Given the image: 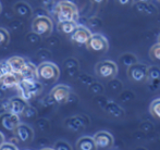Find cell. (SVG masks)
<instances>
[{"instance_id": "cell-1", "label": "cell", "mask_w": 160, "mask_h": 150, "mask_svg": "<svg viewBox=\"0 0 160 150\" xmlns=\"http://www.w3.org/2000/svg\"><path fill=\"white\" fill-rule=\"evenodd\" d=\"M53 15L58 22H76L78 20V9L76 4L72 3V2L60 0L53 7Z\"/></svg>"}, {"instance_id": "cell-2", "label": "cell", "mask_w": 160, "mask_h": 150, "mask_svg": "<svg viewBox=\"0 0 160 150\" xmlns=\"http://www.w3.org/2000/svg\"><path fill=\"white\" fill-rule=\"evenodd\" d=\"M60 71L56 64L51 62H44L36 68V77L42 83H53L58 80Z\"/></svg>"}, {"instance_id": "cell-3", "label": "cell", "mask_w": 160, "mask_h": 150, "mask_svg": "<svg viewBox=\"0 0 160 150\" xmlns=\"http://www.w3.org/2000/svg\"><path fill=\"white\" fill-rule=\"evenodd\" d=\"M18 88L20 91V97L24 100H31L32 98L36 97L40 94L42 86L38 80H20Z\"/></svg>"}, {"instance_id": "cell-4", "label": "cell", "mask_w": 160, "mask_h": 150, "mask_svg": "<svg viewBox=\"0 0 160 150\" xmlns=\"http://www.w3.org/2000/svg\"><path fill=\"white\" fill-rule=\"evenodd\" d=\"M95 72L97 76L102 80H112L116 77L118 73V65L116 62L110 61V60L100 61L96 64Z\"/></svg>"}, {"instance_id": "cell-5", "label": "cell", "mask_w": 160, "mask_h": 150, "mask_svg": "<svg viewBox=\"0 0 160 150\" xmlns=\"http://www.w3.org/2000/svg\"><path fill=\"white\" fill-rule=\"evenodd\" d=\"M32 30L34 34L38 36L46 37L49 36L52 32V21L48 17L40 15V17H35V20L32 23Z\"/></svg>"}, {"instance_id": "cell-6", "label": "cell", "mask_w": 160, "mask_h": 150, "mask_svg": "<svg viewBox=\"0 0 160 150\" xmlns=\"http://www.w3.org/2000/svg\"><path fill=\"white\" fill-rule=\"evenodd\" d=\"M86 47L92 52L103 53L108 50L109 44H108L107 38L101 34H92L88 41L86 42Z\"/></svg>"}, {"instance_id": "cell-7", "label": "cell", "mask_w": 160, "mask_h": 150, "mask_svg": "<svg viewBox=\"0 0 160 150\" xmlns=\"http://www.w3.org/2000/svg\"><path fill=\"white\" fill-rule=\"evenodd\" d=\"M148 66L143 63H135L128 68V77L134 83L147 82Z\"/></svg>"}, {"instance_id": "cell-8", "label": "cell", "mask_w": 160, "mask_h": 150, "mask_svg": "<svg viewBox=\"0 0 160 150\" xmlns=\"http://www.w3.org/2000/svg\"><path fill=\"white\" fill-rule=\"evenodd\" d=\"M49 96L55 104H65L71 96V90L67 85H57L52 88Z\"/></svg>"}, {"instance_id": "cell-9", "label": "cell", "mask_w": 160, "mask_h": 150, "mask_svg": "<svg viewBox=\"0 0 160 150\" xmlns=\"http://www.w3.org/2000/svg\"><path fill=\"white\" fill-rule=\"evenodd\" d=\"M20 119L19 115H15L10 112H4L0 114V126L6 131L14 132L15 128L19 126Z\"/></svg>"}, {"instance_id": "cell-10", "label": "cell", "mask_w": 160, "mask_h": 150, "mask_svg": "<svg viewBox=\"0 0 160 150\" xmlns=\"http://www.w3.org/2000/svg\"><path fill=\"white\" fill-rule=\"evenodd\" d=\"M93 139L95 142L97 148H101V149L110 148V147L113 146V143H114L113 136L109 132H106V131H101L96 133L94 135Z\"/></svg>"}, {"instance_id": "cell-11", "label": "cell", "mask_w": 160, "mask_h": 150, "mask_svg": "<svg viewBox=\"0 0 160 150\" xmlns=\"http://www.w3.org/2000/svg\"><path fill=\"white\" fill-rule=\"evenodd\" d=\"M26 106H28L26 100H24L22 97H13L7 102V112L15 114V115H21Z\"/></svg>"}, {"instance_id": "cell-12", "label": "cell", "mask_w": 160, "mask_h": 150, "mask_svg": "<svg viewBox=\"0 0 160 150\" xmlns=\"http://www.w3.org/2000/svg\"><path fill=\"white\" fill-rule=\"evenodd\" d=\"M91 36H92V33L88 28H86L85 26L78 25L76 30L72 33L71 40L78 45H86V42L88 41Z\"/></svg>"}, {"instance_id": "cell-13", "label": "cell", "mask_w": 160, "mask_h": 150, "mask_svg": "<svg viewBox=\"0 0 160 150\" xmlns=\"http://www.w3.org/2000/svg\"><path fill=\"white\" fill-rule=\"evenodd\" d=\"M15 134H17L18 140H20L23 144L32 142L34 138V132L30 126L26 124H19V126L15 128Z\"/></svg>"}, {"instance_id": "cell-14", "label": "cell", "mask_w": 160, "mask_h": 150, "mask_svg": "<svg viewBox=\"0 0 160 150\" xmlns=\"http://www.w3.org/2000/svg\"><path fill=\"white\" fill-rule=\"evenodd\" d=\"M26 64V61L21 57H12L6 61V65L9 72L14 73V74L20 75L22 70L24 69Z\"/></svg>"}, {"instance_id": "cell-15", "label": "cell", "mask_w": 160, "mask_h": 150, "mask_svg": "<svg viewBox=\"0 0 160 150\" xmlns=\"http://www.w3.org/2000/svg\"><path fill=\"white\" fill-rule=\"evenodd\" d=\"M84 116H73V118H69L65 120V126L73 132H78L82 128H84L88 122H85Z\"/></svg>"}, {"instance_id": "cell-16", "label": "cell", "mask_w": 160, "mask_h": 150, "mask_svg": "<svg viewBox=\"0 0 160 150\" xmlns=\"http://www.w3.org/2000/svg\"><path fill=\"white\" fill-rule=\"evenodd\" d=\"M20 80V75L18 74H14V73H11V72H8L6 73L2 78L0 80V84L3 88H13V87H17L19 85Z\"/></svg>"}, {"instance_id": "cell-17", "label": "cell", "mask_w": 160, "mask_h": 150, "mask_svg": "<svg viewBox=\"0 0 160 150\" xmlns=\"http://www.w3.org/2000/svg\"><path fill=\"white\" fill-rule=\"evenodd\" d=\"M20 78L21 80H35L36 78V68L35 65L30 62H26L25 66L20 73Z\"/></svg>"}, {"instance_id": "cell-18", "label": "cell", "mask_w": 160, "mask_h": 150, "mask_svg": "<svg viewBox=\"0 0 160 150\" xmlns=\"http://www.w3.org/2000/svg\"><path fill=\"white\" fill-rule=\"evenodd\" d=\"M78 150H96L97 147L95 145L93 137L91 136H83L76 143Z\"/></svg>"}, {"instance_id": "cell-19", "label": "cell", "mask_w": 160, "mask_h": 150, "mask_svg": "<svg viewBox=\"0 0 160 150\" xmlns=\"http://www.w3.org/2000/svg\"><path fill=\"white\" fill-rule=\"evenodd\" d=\"M103 109L107 111L110 115L114 116V118H122L124 115V110L118 106L116 102L113 101H106V104L103 106Z\"/></svg>"}, {"instance_id": "cell-20", "label": "cell", "mask_w": 160, "mask_h": 150, "mask_svg": "<svg viewBox=\"0 0 160 150\" xmlns=\"http://www.w3.org/2000/svg\"><path fill=\"white\" fill-rule=\"evenodd\" d=\"M135 9L138 11L139 13H143V14L147 15H154L158 13V9L152 3H141V2H136L135 4Z\"/></svg>"}, {"instance_id": "cell-21", "label": "cell", "mask_w": 160, "mask_h": 150, "mask_svg": "<svg viewBox=\"0 0 160 150\" xmlns=\"http://www.w3.org/2000/svg\"><path fill=\"white\" fill-rule=\"evenodd\" d=\"M78 27V23L73 21H64V22H59L58 23V30L60 33L64 35H70L71 36L72 33L76 30Z\"/></svg>"}, {"instance_id": "cell-22", "label": "cell", "mask_w": 160, "mask_h": 150, "mask_svg": "<svg viewBox=\"0 0 160 150\" xmlns=\"http://www.w3.org/2000/svg\"><path fill=\"white\" fill-rule=\"evenodd\" d=\"M147 80L156 83L160 80V68L157 65L149 66L147 70Z\"/></svg>"}, {"instance_id": "cell-23", "label": "cell", "mask_w": 160, "mask_h": 150, "mask_svg": "<svg viewBox=\"0 0 160 150\" xmlns=\"http://www.w3.org/2000/svg\"><path fill=\"white\" fill-rule=\"evenodd\" d=\"M120 62L124 66L128 68V66L137 63V58L133 53H124V55H122L120 57Z\"/></svg>"}, {"instance_id": "cell-24", "label": "cell", "mask_w": 160, "mask_h": 150, "mask_svg": "<svg viewBox=\"0 0 160 150\" xmlns=\"http://www.w3.org/2000/svg\"><path fill=\"white\" fill-rule=\"evenodd\" d=\"M149 112L155 119L160 121V98H157L150 104Z\"/></svg>"}, {"instance_id": "cell-25", "label": "cell", "mask_w": 160, "mask_h": 150, "mask_svg": "<svg viewBox=\"0 0 160 150\" xmlns=\"http://www.w3.org/2000/svg\"><path fill=\"white\" fill-rule=\"evenodd\" d=\"M149 57L152 61L160 62V44H155L149 50Z\"/></svg>"}, {"instance_id": "cell-26", "label": "cell", "mask_w": 160, "mask_h": 150, "mask_svg": "<svg viewBox=\"0 0 160 150\" xmlns=\"http://www.w3.org/2000/svg\"><path fill=\"white\" fill-rule=\"evenodd\" d=\"M10 40L9 33L4 28H0V46H7Z\"/></svg>"}, {"instance_id": "cell-27", "label": "cell", "mask_w": 160, "mask_h": 150, "mask_svg": "<svg viewBox=\"0 0 160 150\" xmlns=\"http://www.w3.org/2000/svg\"><path fill=\"white\" fill-rule=\"evenodd\" d=\"M89 90L93 94H96V95H100V94L103 93V86L99 83H95L93 82L91 85H89Z\"/></svg>"}, {"instance_id": "cell-28", "label": "cell", "mask_w": 160, "mask_h": 150, "mask_svg": "<svg viewBox=\"0 0 160 150\" xmlns=\"http://www.w3.org/2000/svg\"><path fill=\"white\" fill-rule=\"evenodd\" d=\"M53 150H72L69 143L64 140H58L53 146Z\"/></svg>"}, {"instance_id": "cell-29", "label": "cell", "mask_w": 160, "mask_h": 150, "mask_svg": "<svg viewBox=\"0 0 160 150\" xmlns=\"http://www.w3.org/2000/svg\"><path fill=\"white\" fill-rule=\"evenodd\" d=\"M36 114H37V111H36L35 108H33V107H31V106H26V108L24 109L22 115H24L28 119H31V118H34Z\"/></svg>"}, {"instance_id": "cell-30", "label": "cell", "mask_w": 160, "mask_h": 150, "mask_svg": "<svg viewBox=\"0 0 160 150\" xmlns=\"http://www.w3.org/2000/svg\"><path fill=\"white\" fill-rule=\"evenodd\" d=\"M65 68H67L68 70H78V62L76 61V59H73V58L68 59L67 61H65Z\"/></svg>"}, {"instance_id": "cell-31", "label": "cell", "mask_w": 160, "mask_h": 150, "mask_svg": "<svg viewBox=\"0 0 160 150\" xmlns=\"http://www.w3.org/2000/svg\"><path fill=\"white\" fill-rule=\"evenodd\" d=\"M36 125H37L38 128L42 129V131H45V129H47L49 127L48 121L45 120V119H39V120L37 121V123H36Z\"/></svg>"}, {"instance_id": "cell-32", "label": "cell", "mask_w": 160, "mask_h": 150, "mask_svg": "<svg viewBox=\"0 0 160 150\" xmlns=\"http://www.w3.org/2000/svg\"><path fill=\"white\" fill-rule=\"evenodd\" d=\"M0 150H18V148L15 145L11 144V143H6L0 146Z\"/></svg>"}, {"instance_id": "cell-33", "label": "cell", "mask_w": 160, "mask_h": 150, "mask_svg": "<svg viewBox=\"0 0 160 150\" xmlns=\"http://www.w3.org/2000/svg\"><path fill=\"white\" fill-rule=\"evenodd\" d=\"M116 2L123 7H131L134 4V0H116Z\"/></svg>"}, {"instance_id": "cell-34", "label": "cell", "mask_w": 160, "mask_h": 150, "mask_svg": "<svg viewBox=\"0 0 160 150\" xmlns=\"http://www.w3.org/2000/svg\"><path fill=\"white\" fill-rule=\"evenodd\" d=\"M58 1L60 0H42V4L45 7H55Z\"/></svg>"}, {"instance_id": "cell-35", "label": "cell", "mask_w": 160, "mask_h": 150, "mask_svg": "<svg viewBox=\"0 0 160 150\" xmlns=\"http://www.w3.org/2000/svg\"><path fill=\"white\" fill-rule=\"evenodd\" d=\"M81 80H82L84 84H87V85H91L92 83L94 82V80L91 78V76H87V75H82V76H81Z\"/></svg>"}, {"instance_id": "cell-36", "label": "cell", "mask_w": 160, "mask_h": 150, "mask_svg": "<svg viewBox=\"0 0 160 150\" xmlns=\"http://www.w3.org/2000/svg\"><path fill=\"white\" fill-rule=\"evenodd\" d=\"M95 6H99V7H102V6H106L108 2V0H89Z\"/></svg>"}, {"instance_id": "cell-37", "label": "cell", "mask_w": 160, "mask_h": 150, "mask_svg": "<svg viewBox=\"0 0 160 150\" xmlns=\"http://www.w3.org/2000/svg\"><path fill=\"white\" fill-rule=\"evenodd\" d=\"M8 69H7V65H6V62H4L3 64H0V80L2 78V76H3L6 73H8Z\"/></svg>"}, {"instance_id": "cell-38", "label": "cell", "mask_w": 160, "mask_h": 150, "mask_svg": "<svg viewBox=\"0 0 160 150\" xmlns=\"http://www.w3.org/2000/svg\"><path fill=\"white\" fill-rule=\"evenodd\" d=\"M134 2H141V3H149L152 0H134Z\"/></svg>"}, {"instance_id": "cell-39", "label": "cell", "mask_w": 160, "mask_h": 150, "mask_svg": "<svg viewBox=\"0 0 160 150\" xmlns=\"http://www.w3.org/2000/svg\"><path fill=\"white\" fill-rule=\"evenodd\" d=\"M3 140H4V137H3V135H2V134L0 133V146H1V145L3 144Z\"/></svg>"}, {"instance_id": "cell-40", "label": "cell", "mask_w": 160, "mask_h": 150, "mask_svg": "<svg viewBox=\"0 0 160 150\" xmlns=\"http://www.w3.org/2000/svg\"><path fill=\"white\" fill-rule=\"evenodd\" d=\"M2 96H3V93H2V90L0 89V99L2 98Z\"/></svg>"}, {"instance_id": "cell-41", "label": "cell", "mask_w": 160, "mask_h": 150, "mask_svg": "<svg viewBox=\"0 0 160 150\" xmlns=\"http://www.w3.org/2000/svg\"><path fill=\"white\" fill-rule=\"evenodd\" d=\"M42 150H53V149H51V148H44V149H42Z\"/></svg>"}, {"instance_id": "cell-42", "label": "cell", "mask_w": 160, "mask_h": 150, "mask_svg": "<svg viewBox=\"0 0 160 150\" xmlns=\"http://www.w3.org/2000/svg\"><path fill=\"white\" fill-rule=\"evenodd\" d=\"M136 150H146L145 148H138V149H136Z\"/></svg>"}, {"instance_id": "cell-43", "label": "cell", "mask_w": 160, "mask_h": 150, "mask_svg": "<svg viewBox=\"0 0 160 150\" xmlns=\"http://www.w3.org/2000/svg\"><path fill=\"white\" fill-rule=\"evenodd\" d=\"M158 44H160V35H159V37H158Z\"/></svg>"}, {"instance_id": "cell-44", "label": "cell", "mask_w": 160, "mask_h": 150, "mask_svg": "<svg viewBox=\"0 0 160 150\" xmlns=\"http://www.w3.org/2000/svg\"><path fill=\"white\" fill-rule=\"evenodd\" d=\"M0 12H1V4H0Z\"/></svg>"}, {"instance_id": "cell-45", "label": "cell", "mask_w": 160, "mask_h": 150, "mask_svg": "<svg viewBox=\"0 0 160 150\" xmlns=\"http://www.w3.org/2000/svg\"><path fill=\"white\" fill-rule=\"evenodd\" d=\"M158 1H159V2H160V0H158Z\"/></svg>"}]
</instances>
